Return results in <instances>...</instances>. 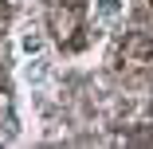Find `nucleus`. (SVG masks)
<instances>
[{
    "instance_id": "obj_3",
    "label": "nucleus",
    "mask_w": 153,
    "mask_h": 149,
    "mask_svg": "<svg viewBox=\"0 0 153 149\" xmlns=\"http://www.w3.org/2000/svg\"><path fill=\"white\" fill-rule=\"evenodd\" d=\"M94 24L98 27H114L122 16H126V0H94Z\"/></svg>"
},
{
    "instance_id": "obj_2",
    "label": "nucleus",
    "mask_w": 153,
    "mask_h": 149,
    "mask_svg": "<svg viewBox=\"0 0 153 149\" xmlns=\"http://www.w3.org/2000/svg\"><path fill=\"white\" fill-rule=\"evenodd\" d=\"M16 47H20V59H32V55H43L47 51V39L36 24H24L20 32H16Z\"/></svg>"
},
{
    "instance_id": "obj_1",
    "label": "nucleus",
    "mask_w": 153,
    "mask_h": 149,
    "mask_svg": "<svg viewBox=\"0 0 153 149\" xmlns=\"http://www.w3.org/2000/svg\"><path fill=\"white\" fill-rule=\"evenodd\" d=\"M51 75H55V63H51L47 51H43V55H32V59H24V63H20V82L27 86V90H43V86L51 82Z\"/></svg>"
}]
</instances>
